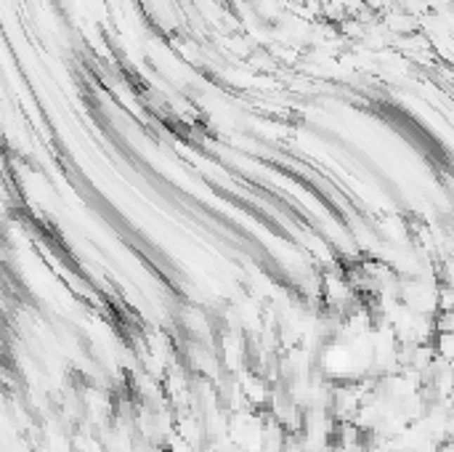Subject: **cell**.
Instances as JSON below:
<instances>
[{
    "mask_svg": "<svg viewBox=\"0 0 454 452\" xmlns=\"http://www.w3.org/2000/svg\"><path fill=\"white\" fill-rule=\"evenodd\" d=\"M439 452H454V441H446V444H443Z\"/></svg>",
    "mask_w": 454,
    "mask_h": 452,
    "instance_id": "cell-1",
    "label": "cell"
}]
</instances>
